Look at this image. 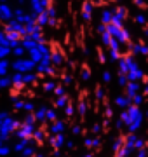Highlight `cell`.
Instances as JSON below:
<instances>
[{
	"label": "cell",
	"mask_w": 148,
	"mask_h": 157,
	"mask_svg": "<svg viewBox=\"0 0 148 157\" xmlns=\"http://www.w3.org/2000/svg\"><path fill=\"white\" fill-rule=\"evenodd\" d=\"M119 121L122 122V128L127 131V133H134L138 135V131L141 129L143 121H145V113H143L141 107H127L125 110H120Z\"/></svg>",
	"instance_id": "6da1fadb"
},
{
	"label": "cell",
	"mask_w": 148,
	"mask_h": 157,
	"mask_svg": "<svg viewBox=\"0 0 148 157\" xmlns=\"http://www.w3.org/2000/svg\"><path fill=\"white\" fill-rule=\"evenodd\" d=\"M19 124H21V121L16 119L12 113H9L6 119H2V121H0V140L9 141L11 136L16 133V129L19 128Z\"/></svg>",
	"instance_id": "7a4b0ae2"
},
{
	"label": "cell",
	"mask_w": 148,
	"mask_h": 157,
	"mask_svg": "<svg viewBox=\"0 0 148 157\" xmlns=\"http://www.w3.org/2000/svg\"><path fill=\"white\" fill-rule=\"evenodd\" d=\"M106 33L113 40H117L122 45H131V33L125 26H115V25H106Z\"/></svg>",
	"instance_id": "3957f363"
},
{
	"label": "cell",
	"mask_w": 148,
	"mask_h": 157,
	"mask_svg": "<svg viewBox=\"0 0 148 157\" xmlns=\"http://www.w3.org/2000/svg\"><path fill=\"white\" fill-rule=\"evenodd\" d=\"M28 58L37 65L42 59H49L51 58V47L47 45V42H42V44H37L33 49L28 51Z\"/></svg>",
	"instance_id": "277c9868"
},
{
	"label": "cell",
	"mask_w": 148,
	"mask_h": 157,
	"mask_svg": "<svg viewBox=\"0 0 148 157\" xmlns=\"http://www.w3.org/2000/svg\"><path fill=\"white\" fill-rule=\"evenodd\" d=\"M11 70L17 73H30L35 72V63L30 59V58H16L14 61L11 63Z\"/></svg>",
	"instance_id": "5b68a950"
},
{
	"label": "cell",
	"mask_w": 148,
	"mask_h": 157,
	"mask_svg": "<svg viewBox=\"0 0 148 157\" xmlns=\"http://www.w3.org/2000/svg\"><path fill=\"white\" fill-rule=\"evenodd\" d=\"M117 67H119V73L120 75H127L129 72L136 70L139 65H138L136 58L131 56V54H125V56H120V59L117 61Z\"/></svg>",
	"instance_id": "8992f818"
},
{
	"label": "cell",
	"mask_w": 148,
	"mask_h": 157,
	"mask_svg": "<svg viewBox=\"0 0 148 157\" xmlns=\"http://www.w3.org/2000/svg\"><path fill=\"white\" fill-rule=\"evenodd\" d=\"M127 16H129V12H127V9H125L124 6L113 7V9H112V21H110V25H115V26H124Z\"/></svg>",
	"instance_id": "52a82bcc"
},
{
	"label": "cell",
	"mask_w": 148,
	"mask_h": 157,
	"mask_svg": "<svg viewBox=\"0 0 148 157\" xmlns=\"http://www.w3.org/2000/svg\"><path fill=\"white\" fill-rule=\"evenodd\" d=\"M35 73L39 77H54L56 75V68L51 65L49 59H42L40 63L35 65Z\"/></svg>",
	"instance_id": "ba28073f"
},
{
	"label": "cell",
	"mask_w": 148,
	"mask_h": 157,
	"mask_svg": "<svg viewBox=\"0 0 148 157\" xmlns=\"http://www.w3.org/2000/svg\"><path fill=\"white\" fill-rule=\"evenodd\" d=\"M37 126H30V124H19V128L16 129V133L12 136H16V140H31V135Z\"/></svg>",
	"instance_id": "9c48e42d"
},
{
	"label": "cell",
	"mask_w": 148,
	"mask_h": 157,
	"mask_svg": "<svg viewBox=\"0 0 148 157\" xmlns=\"http://www.w3.org/2000/svg\"><path fill=\"white\" fill-rule=\"evenodd\" d=\"M92 14H94V4H92L91 0H86L82 4V7H80V19L84 23H91Z\"/></svg>",
	"instance_id": "30bf717a"
},
{
	"label": "cell",
	"mask_w": 148,
	"mask_h": 157,
	"mask_svg": "<svg viewBox=\"0 0 148 157\" xmlns=\"http://www.w3.org/2000/svg\"><path fill=\"white\" fill-rule=\"evenodd\" d=\"M66 131V121H63V119H56L54 122L49 124V128H47V135H59V133H65Z\"/></svg>",
	"instance_id": "8fae6325"
},
{
	"label": "cell",
	"mask_w": 148,
	"mask_h": 157,
	"mask_svg": "<svg viewBox=\"0 0 148 157\" xmlns=\"http://www.w3.org/2000/svg\"><path fill=\"white\" fill-rule=\"evenodd\" d=\"M49 61H51V65L54 68L63 67L65 61H66V56H65V52H63L61 49H54V51H51V58H49Z\"/></svg>",
	"instance_id": "7c38bea8"
},
{
	"label": "cell",
	"mask_w": 148,
	"mask_h": 157,
	"mask_svg": "<svg viewBox=\"0 0 148 157\" xmlns=\"http://www.w3.org/2000/svg\"><path fill=\"white\" fill-rule=\"evenodd\" d=\"M14 17V7H11V4H0V21L9 23Z\"/></svg>",
	"instance_id": "4fadbf2b"
},
{
	"label": "cell",
	"mask_w": 148,
	"mask_h": 157,
	"mask_svg": "<svg viewBox=\"0 0 148 157\" xmlns=\"http://www.w3.org/2000/svg\"><path fill=\"white\" fill-rule=\"evenodd\" d=\"M49 138V135H47V129L46 128H35V131H33V135H31V140L37 143V145H44L46 143V140Z\"/></svg>",
	"instance_id": "5bb4252c"
},
{
	"label": "cell",
	"mask_w": 148,
	"mask_h": 157,
	"mask_svg": "<svg viewBox=\"0 0 148 157\" xmlns=\"http://www.w3.org/2000/svg\"><path fill=\"white\" fill-rule=\"evenodd\" d=\"M65 141H66V136H65V133H59V135H52L51 138H49V143H51V147L54 148V152H56V154L63 148Z\"/></svg>",
	"instance_id": "9a60e30c"
},
{
	"label": "cell",
	"mask_w": 148,
	"mask_h": 157,
	"mask_svg": "<svg viewBox=\"0 0 148 157\" xmlns=\"http://www.w3.org/2000/svg\"><path fill=\"white\" fill-rule=\"evenodd\" d=\"M129 51H131V56H146L148 54V47L143 42H134V44H131L129 45Z\"/></svg>",
	"instance_id": "2e32d148"
},
{
	"label": "cell",
	"mask_w": 148,
	"mask_h": 157,
	"mask_svg": "<svg viewBox=\"0 0 148 157\" xmlns=\"http://www.w3.org/2000/svg\"><path fill=\"white\" fill-rule=\"evenodd\" d=\"M4 32H16V33H19L21 37H24V35H26V32H24V26L21 25V23H17L16 19H12V21L6 23Z\"/></svg>",
	"instance_id": "e0dca14e"
},
{
	"label": "cell",
	"mask_w": 148,
	"mask_h": 157,
	"mask_svg": "<svg viewBox=\"0 0 148 157\" xmlns=\"http://www.w3.org/2000/svg\"><path fill=\"white\" fill-rule=\"evenodd\" d=\"M47 108H49V105H39V107H35L33 110V119L37 124H44L46 122V112Z\"/></svg>",
	"instance_id": "ac0fdd59"
},
{
	"label": "cell",
	"mask_w": 148,
	"mask_h": 157,
	"mask_svg": "<svg viewBox=\"0 0 148 157\" xmlns=\"http://www.w3.org/2000/svg\"><path fill=\"white\" fill-rule=\"evenodd\" d=\"M141 82H127V86L124 87L125 91V96L127 98H132L134 94H138V93H141Z\"/></svg>",
	"instance_id": "d6986e66"
},
{
	"label": "cell",
	"mask_w": 148,
	"mask_h": 157,
	"mask_svg": "<svg viewBox=\"0 0 148 157\" xmlns=\"http://www.w3.org/2000/svg\"><path fill=\"white\" fill-rule=\"evenodd\" d=\"M113 105L117 108H120V110H125L127 107H131V100H129L125 94H119V96H115Z\"/></svg>",
	"instance_id": "ffe728a7"
},
{
	"label": "cell",
	"mask_w": 148,
	"mask_h": 157,
	"mask_svg": "<svg viewBox=\"0 0 148 157\" xmlns=\"http://www.w3.org/2000/svg\"><path fill=\"white\" fill-rule=\"evenodd\" d=\"M68 94L65 96H57V98H54V103H52V108L54 110H63V108L68 105Z\"/></svg>",
	"instance_id": "44dd1931"
},
{
	"label": "cell",
	"mask_w": 148,
	"mask_h": 157,
	"mask_svg": "<svg viewBox=\"0 0 148 157\" xmlns=\"http://www.w3.org/2000/svg\"><path fill=\"white\" fill-rule=\"evenodd\" d=\"M110 21H112V9L105 7V9H101V14H99V23L106 26V25H110Z\"/></svg>",
	"instance_id": "7402d4cb"
},
{
	"label": "cell",
	"mask_w": 148,
	"mask_h": 157,
	"mask_svg": "<svg viewBox=\"0 0 148 157\" xmlns=\"http://www.w3.org/2000/svg\"><path fill=\"white\" fill-rule=\"evenodd\" d=\"M35 154H37V143L31 140V143H30L28 147H24V148H23V152H21V157H33Z\"/></svg>",
	"instance_id": "603a6c76"
},
{
	"label": "cell",
	"mask_w": 148,
	"mask_h": 157,
	"mask_svg": "<svg viewBox=\"0 0 148 157\" xmlns=\"http://www.w3.org/2000/svg\"><path fill=\"white\" fill-rule=\"evenodd\" d=\"M30 143H31V140H16V143L14 145H11L12 152H17V154H21L23 152L24 147H28Z\"/></svg>",
	"instance_id": "cb8c5ba5"
},
{
	"label": "cell",
	"mask_w": 148,
	"mask_h": 157,
	"mask_svg": "<svg viewBox=\"0 0 148 157\" xmlns=\"http://www.w3.org/2000/svg\"><path fill=\"white\" fill-rule=\"evenodd\" d=\"M12 154V148H11V143L9 141H2L0 140V157H7Z\"/></svg>",
	"instance_id": "d4e9b609"
},
{
	"label": "cell",
	"mask_w": 148,
	"mask_h": 157,
	"mask_svg": "<svg viewBox=\"0 0 148 157\" xmlns=\"http://www.w3.org/2000/svg\"><path fill=\"white\" fill-rule=\"evenodd\" d=\"M9 70H11V61L9 59H0V77L9 75Z\"/></svg>",
	"instance_id": "484cf974"
},
{
	"label": "cell",
	"mask_w": 148,
	"mask_h": 157,
	"mask_svg": "<svg viewBox=\"0 0 148 157\" xmlns=\"http://www.w3.org/2000/svg\"><path fill=\"white\" fill-rule=\"evenodd\" d=\"M75 113H79L80 117H86V115H87V103L84 100L79 101V105L75 107Z\"/></svg>",
	"instance_id": "4316f807"
},
{
	"label": "cell",
	"mask_w": 148,
	"mask_h": 157,
	"mask_svg": "<svg viewBox=\"0 0 148 157\" xmlns=\"http://www.w3.org/2000/svg\"><path fill=\"white\" fill-rule=\"evenodd\" d=\"M56 86H57V84H56V80H52V78H47L46 82L42 84V89L46 91V93H52Z\"/></svg>",
	"instance_id": "83f0119b"
},
{
	"label": "cell",
	"mask_w": 148,
	"mask_h": 157,
	"mask_svg": "<svg viewBox=\"0 0 148 157\" xmlns=\"http://www.w3.org/2000/svg\"><path fill=\"white\" fill-rule=\"evenodd\" d=\"M57 119V113H56V110H54V108H47V112H46V122H54V121H56Z\"/></svg>",
	"instance_id": "f1b7e54d"
},
{
	"label": "cell",
	"mask_w": 148,
	"mask_h": 157,
	"mask_svg": "<svg viewBox=\"0 0 148 157\" xmlns=\"http://www.w3.org/2000/svg\"><path fill=\"white\" fill-rule=\"evenodd\" d=\"M122 143H124V138H122V136H117V138L113 140V143H112V150H113V155L120 150V148H122Z\"/></svg>",
	"instance_id": "f546056e"
},
{
	"label": "cell",
	"mask_w": 148,
	"mask_h": 157,
	"mask_svg": "<svg viewBox=\"0 0 148 157\" xmlns=\"http://www.w3.org/2000/svg\"><path fill=\"white\" fill-rule=\"evenodd\" d=\"M35 105L31 100H24V103H23V112L24 113H33V110H35Z\"/></svg>",
	"instance_id": "4dcf8cb0"
},
{
	"label": "cell",
	"mask_w": 148,
	"mask_h": 157,
	"mask_svg": "<svg viewBox=\"0 0 148 157\" xmlns=\"http://www.w3.org/2000/svg\"><path fill=\"white\" fill-rule=\"evenodd\" d=\"M79 77H80V80L87 82V80L91 78V70H89L87 67H82V68H80V72H79Z\"/></svg>",
	"instance_id": "1f68e13d"
},
{
	"label": "cell",
	"mask_w": 148,
	"mask_h": 157,
	"mask_svg": "<svg viewBox=\"0 0 148 157\" xmlns=\"http://www.w3.org/2000/svg\"><path fill=\"white\" fill-rule=\"evenodd\" d=\"M63 110H65V117L72 119V117L75 115V105L72 103V101H68V105H66V107L63 108Z\"/></svg>",
	"instance_id": "d6a6232c"
},
{
	"label": "cell",
	"mask_w": 148,
	"mask_h": 157,
	"mask_svg": "<svg viewBox=\"0 0 148 157\" xmlns=\"http://www.w3.org/2000/svg\"><path fill=\"white\" fill-rule=\"evenodd\" d=\"M23 103H24L23 98H12V108L17 110V112H23Z\"/></svg>",
	"instance_id": "836d02e7"
},
{
	"label": "cell",
	"mask_w": 148,
	"mask_h": 157,
	"mask_svg": "<svg viewBox=\"0 0 148 157\" xmlns=\"http://www.w3.org/2000/svg\"><path fill=\"white\" fill-rule=\"evenodd\" d=\"M134 23L145 28V26H146V16H145L143 12H139V14H136V16H134Z\"/></svg>",
	"instance_id": "e575fe53"
},
{
	"label": "cell",
	"mask_w": 148,
	"mask_h": 157,
	"mask_svg": "<svg viewBox=\"0 0 148 157\" xmlns=\"http://www.w3.org/2000/svg\"><path fill=\"white\" fill-rule=\"evenodd\" d=\"M11 87V78H9V75H6V77H0V91H6Z\"/></svg>",
	"instance_id": "d590c367"
},
{
	"label": "cell",
	"mask_w": 148,
	"mask_h": 157,
	"mask_svg": "<svg viewBox=\"0 0 148 157\" xmlns=\"http://www.w3.org/2000/svg\"><path fill=\"white\" fill-rule=\"evenodd\" d=\"M94 100H96V101H103V100H105V91H103L101 86H98L96 89H94Z\"/></svg>",
	"instance_id": "8d00e7d4"
},
{
	"label": "cell",
	"mask_w": 148,
	"mask_h": 157,
	"mask_svg": "<svg viewBox=\"0 0 148 157\" xmlns=\"http://www.w3.org/2000/svg\"><path fill=\"white\" fill-rule=\"evenodd\" d=\"M11 54L16 58H23L24 56V49L21 47V45H16V47H12L11 49Z\"/></svg>",
	"instance_id": "74e56055"
},
{
	"label": "cell",
	"mask_w": 148,
	"mask_h": 157,
	"mask_svg": "<svg viewBox=\"0 0 148 157\" xmlns=\"http://www.w3.org/2000/svg\"><path fill=\"white\" fill-rule=\"evenodd\" d=\"M52 94L56 96V98H57V96H65V94H66V87H63L61 84H57L56 87H54V91H52Z\"/></svg>",
	"instance_id": "f35d334b"
},
{
	"label": "cell",
	"mask_w": 148,
	"mask_h": 157,
	"mask_svg": "<svg viewBox=\"0 0 148 157\" xmlns=\"http://www.w3.org/2000/svg\"><path fill=\"white\" fill-rule=\"evenodd\" d=\"M61 82H63V87H66V86H72L73 84V77H72V75H68V73H66V75H61Z\"/></svg>",
	"instance_id": "ab89813d"
},
{
	"label": "cell",
	"mask_w": 148,
	"mask_h": 157,
	"mask_svg": "<svg viewBox=\"0 0 148 157\" xmlns=\"http://www.w3.org/2000/svg\"><path fill=\"white\" fill-rule=\"evenodd\" d=\"M120 56H122V52L120 51H108V58L112 61H119Z\"/></svg>",
	"instance_id": "60d3db41"
},
{
	"label": "cell",
	"mask_w": 148,
	"mask_h": 157,
	"mask_svg": "<svg viewBox=\"0 0 148 157\" xmlns=\"http://www.w3.org/2000/svg\"><path fill=\"white\" fill-rule=\"evenodd\" d=\"M9 56H11V49H9V47H2V45H0V59H7Z\"/></svg>",
	"instance_id": "b9f144b4"
},
{
	"label": "cell",
	"mask_w": 148,
	"mask_h": 157,
	"mask_svg": "<svg viewBox=\"0 0 148 157\" xmlns=\"http://www.w3.org/2000/svg\"><path fill=\"white\" fill-rule=\"evenodd\" d=\"M117 84L124 89L125 86H127V78H125V75H120V73H119V77H117Z\"/></svg>",
	"instance_id": "7bdbcfd3"
},
{
	"label": "cell",
	"mask_w": 148,
	"mask_h": 157,
	"mask_svg": "<svg viewBox=\"0 0 148 157\" xmlns=\"http://www.w3.org/2000/svg\"><path fill=\"white\" fill-rule=\"evenodd\" d=\"M112 73L108 72V70H106V72H103V75H101V80L103 82H105V84H108V82H112Z\"/></svg>",
	"instance_id": "ee69618b"
},
{
	"label": "cell",
	"mask_w": 148,
	"mask_h": 157,
	"mask_svg": "<svg viewBox=\"0 0 148 157\" xmlns=\"http://www.w3.org/2000/svg\"><path fill=\"white\" fill-rule=\"evenodd\" d=\"M72 135H73V136H80V135H82V128H80L79 124L72 126Z\"/></svg>",
	"instance_id": "f6af8a7d"
},
{
	"label": "cell",
	"mask_w": 148,
	"mask_h": 157,
	"mask_svg": "<svg viewBox=\"0 0 148 157\" xmlns=\"http://www.w3.org/2000/svg\"><path fill=\"white\" fill-rule=\"evenodd\" d=\"M91 131H92V135H98V133H101V124L99 122H94L91 126Z\"/></svg>",
	"instance_id": "bcb514c9"
},
{
	"label": "cell",
	"mask_w": 148,
	"mask_h": 157,
	"mask_svg": "<svg viewBox=\"0 0 148 157\" xmlns=\"http://www.w3.org/2000/svg\"><path fill=\"white\" fill-rule=\"evenodd\" d=\"M112 117H113V110H112L110 105H106L105 107V119H112Z\"/></svg>",
	"instance_id": "7dc6e473"
},
{
	"label": "cell",
	"mask_w": 148,
	"mask_h": 157,
	"mask_svg": "<svg viewBox=\"0 0 148 157\" xmlns=\"http://www.w3.org/2000/svg\"><path fill=\"white\" fill-rule=\"evenodd\" d=\"M101 42H103V45L105 47H108V44H110V35L105 32V33H101Z\"/></svg>",
	"instance_id": "c3c4849f"
},
{
	"label": "cell",
	"mask_w": 148,
	"mask_h": 157,
	"mask_svg": "<svg viewBox=\"0 0 148 157\" xmlns=\"http://www.w3.org/2000/svg\"><path fill=\"white\" fill-rule=\"evenodd\" d=\"M84 145H86V148H92V136H86L84 138Z\"/></svg>",
	"instance_id": "681fc988"
},
{
	"label": "cell",
	"mask_w": 148,
	"mask_h": 157,
	"mask_svg": "<svg viewBox=\"0 0 148 157\" xmlns=\"http://www.w3.org/2000/svg\"><path fill=\"white\" fill-rule=\"evenodd\" d=\"M98 59H99V63H105V59H106L105 51H103V49H98Z\"/></svg>",
	"instance_id": "f907efd6"
},
{
	"label": "cell",
	"mask_w": 148,
	"mask_h": 157,
	"mask_svg": "<svg viewBox=\"0 0 148 157\" xmlns=\"http://www.w3.org/2000/svg\"><path fill=\"white\" fill-rule=\"evenodd\" d=\"M96 32H98L99 35L105 33V32H106V26H105V25H101V23H98V25H96Z\"/></svg>",
	"instance_id": "816d5d0a"
},
{
	"label": "cell",
	"mask_w": 148,
	"mask_h": 157,
	"mask_svg": "<svg viewBox=\"0 0 148 157\" xmlns=\"http://www.w3.org/2000/svg\"><path fill=\"white\" fill-rule=\"evenodd\" d=\"M63 147H65L66 150H73V148H75V143L70 140V141H65V145H63Z\"/></svg>",
	"instance_id": "f5cc1de1"
},
{
	"label": "cell",
	"mask_w": 148,
	"mask_h": 157,
	"mask_svg": "<svg viewBox=\"0 0 148 157\" xmlns=\"http://www.w3.org/2000/svg\"><path fill=\"white\" fill-rule=\"evenodd\" d=\"M134 154H136V157H146V148H139Z\"/></svg>",
	"instance_id": "db71d44e"
},
{
	"label": "cell",
	"mask_w": 148,
	"mask_h": 157,
	"mask_svg": "<svg viewBox=\"0 0 148 157\" xmlns=\"http://www.w3.org/2000/svg\"><path fill=\"white\" fill-rule=\"evenodd\" d=\"M132 2H134V6H138L139 9H145V7H146L145 6V0H132Z\"/></svg>",
	"instance_id": "11a10c76"
},
{
	"label": "cell",
	"mask_w": 148,
	"mask_h": 157,
	"mask_svg": "<svg viewBox=\"0 0 148 157\" xmlns=\"http://www.w3.org/2000/svg\"><path fill=\"white\" fill-rule=\"evenodd\" d=\"M115 129H124V128H122V122H120L119 119L115 121Z\"/></svg>",
	"instance_id": "9f6ffc18"
},
{
	"label": "cell",
	"mask_w": 148,
	"mask_h": 157,
	"mask_svg": "<svg viewBox=\"0 0 148 157\" xmlns=\"http://www.w3.org/2000/svg\"><path fill=\"white\" fill-rule=\"evenodd\" d=\"M17 4H19V7L24 6V4H28V0H17Z\"/></svg>",
	"instance_id": "6f0895ef"
},
{
	"label": "cell",
	"mask_w": 148,
	"mask_h": 157,
	"mask_svg": "<svg viewBox=\"0 0 148 157\" xmlns=\"http://www.w3.org/2000/svg\"><path fill=\"white\" fill-rule=\"evenodd\" d=\"M80 157H94V154L92 152H87V154H84V155H80Z\"/></svg>",
	"instance_id": "680465c9"
},
{
	"label": "cell",
	"mask_w": 148,
	"mask_h": 157,
	"mask_svg": "<svg viewBox=\"0 0 148 157\" xmlns=\"http://www.w3.org/2000/svg\"><path fill=\"white\" fill-rule=\"evenodd\" d=\"M33 157H46V155H44V154H35Z\"/></svg>",
	"instance_id": "91938a15"
},
{
	"label": "cell",
	"mask_w": 148,
	"mask_h": 157,
	"mask_svg": "<svg viewBox=\"0 0 148 157\" xmlns=\"http://www.w3.org/2000/svg\"><path fill=\"white\" fill-rule=\"evenodd\" d=\"M0 4H9V0H0Z\"/></svg>",
	"instance_id": "94428289"
},
{
	"label": "cell",
	"mask_w": 148,
	"mask_h": 157,
	"mask_svg": "<svg viewBox=\"0 0 148 157\" xmlns=\"http://www.w3.org/2000/svg\"><path fill=\"white\" fill-rule=\"evenodd\" d=\"M46 2H47V4H51V6H52V2H54V0H46Z\"/></svg>",
	"instance_id": "6125c7cd"
}]
</instances>
